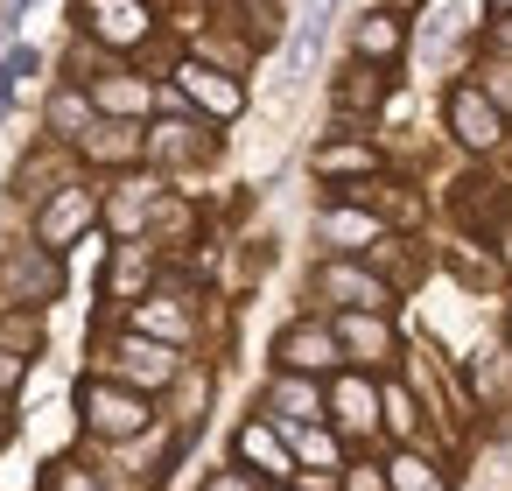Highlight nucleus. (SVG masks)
<instances>
[{"label": "nucleus", "instance_id": "f257e3e1", "mask_svg": "<svg viewBox=\"0 0 512 491\" xmlns=\"http://www.w3.org/2000/svg\"><path fill=\"white\" fill-rule=\"evenodd\" d=\"M78 421L99 435V442H134L148 421H155V407H148V393H134V386H120V379H85L78 386Z\"/></svg>", "mask_w": 512, "mask_h": 491}, {"label": "nucleus", "instance_id": "f03ea898", "mask_svg": "<svg viewBox=\"0 0 512 491\" xmlns=\"http://www.w3.org/2000/svg\"><path fill=\"white\" fill-rule=\"evenodd\" d=\"M57 295H64V253H50V246L0 253V309H50Z\"/></svg>", "mask_w": 512, "mask_h": 491}, {"label": "nucleus", "instance_id": "7ed1b4c3", "mask_svg": "<svg viewBox=\"0 0 512 491\" xmlns=\"http://www.w3.org/2000/svg\"><path fill=\"white\" fill-rule=\"evenodd\" d=\"M176 372H183V351L176 344H155L141 330H120L106 344V379L134 386V393H162V386H176Z\"/></svg>", "mask_w": 512, "mask_h": 491}, {"label": "nucleus", "instance_id": "20e7f679", "mask_svg": "<svg viewBox=\"0 0 512 491\" xmlns=\"http://www.w3.org/2000/svg\"><path fill=\"white\" fill-rule=\"evenodd\" d=\"M92 225H99V190H92V183H57V190L36 204V246H50V253L78 246Z\"/></svg>", "mask_w": 512, "mask_h": 491}, {"label": "nucleus", "instance_id": "39448f33", "mask_svg": "<svg viewBox=\"0 0 512 491\" xmlns=\"http://www.w3.org/2000/svg\"><path fill=\"white\" fill-rule=\"evenodd\" d=\"M309 288H316L323 302H337V309H372V316H386V309H393V281H386L379 267H365V260H351V253H337V260H323Z\"/></svg>", "mask_w": 512, "mask_h": 491}, {"label": "nucleus", "instance_id": "423d86ee", "mask_svg": "<svg viewBox=\"0 0 512 491\" xmlns=\"http://www.w3.org/2000/svg\"><path fill=\"white\" fill-rule=\"evenodd\" d=\"M330 337H337V351H344L358 372H372V365H386V358L400 351L393 323L372 316V309H337V316H330Z\"/></svg>", "mask_w": 512, "mask_h": 491}, {"label": "nucleus", "instance_id": "0eeeda50", "mask_svg": "<svg viewBox=\"0 0 512 491\" xmlns=\"http://www.w3.org/2000/svg\"><path fill=\"white\" fill-rule=\"evenodd\" d=\"M274 365H281V372H309V379H316V372H337V365H344V351H337L330 323H309V316H302V323H288V330L274 337Z\"/></svg>", "mask_w": 512, "mask_h": 491}, {"label": "nucleus", "instance_id": "6e6552de", "mask_svg": "<svg viewBox=\"0 0 512 491\" xmlns=\"http://www.w3.org/2000/svg\"><path fill=\"white\" fill-rule=\"evenodd\" d=\"M176 85H183V99L190 106H204L211 120H239L246 113V85L232 78V71H218V64H176Z\"/></svg>", "mask_w": 512, "mask_h": 491}, {"label": "nucleus", "instance_id": "1a4fd4ad", "mask_svg": "<svg viewBox=\"0 0 512 491\" xmlns=\"http://www.w3.org/2000/svg\"><path fill=\"white\" fill-rule=\"evenodd\" d=\"M442 113H449V134H456L463 148H477V155L505 141V113H498V106H491V99H484L477 85H456Z\"/></svg>", "mask_w": 512, "mask_h": 491}, {"label": "nucleus", "instance_id": "9d476101", "mask_svg": "<svg viewBox=\"0 0 512 491\" xmlns=\"http://www.w3.org/2000/svg\"><path fill=\"white\" fill-rule=\"evenodd\" d=\"M323 414H330L344 435H372V428H379V386H372L365 372H337V379L323 386Z\"/></svg>", "mask_w": 512, "mask_h": 491}, {"label": "nucleus", "instance_id": "9b49d317", "mask_svg": "<svg viewBox=\"0 0 512 491\" xmlns=\"http://www.w3.org/2000/svg\"><path fill=\"white\" fill-rule=\"evenodd\" d=\"M78 15L85 29L106 43V50H134L155 22H148V0H78Z\"/></svg>", "mask_w": 512, "mask_h": 491}, {"label": "nucleus", "instance_id": "f8f14e48", "mask_svg": "<svg viewBox=\"0 0 512 491\" xmlns=\"http://www.w3.org/2000/svg\"><path fill=\"white\" fill-rule=\"evenodd\" d=\"M218 141L204 134V127H190V120H162L155 134H141V155L148 162H162V169H190V162H204Z\"/></svg>", "mask_w": 512, "mask_h": 491}, {"label": "nucleus", "instance_id": "ddd939ff", "mask_svg": "<svg viewBox=\"0 0 512 491\" xmlns=\"http://www.w3.org/2000/svg\"><path fill=\"white\" fill-rule=\"evenodd\" d=\"M71 148L85 162H99V169H127V162H141V127L134 120H92Z\"/></svg>", "mask_w": 512, "mask_h": 491}, {"label": "nucleus", "instance_id": "4468645a", "mask_svg": "<svg viewBox=\"0 0 512 491\" xmlns=\"http://www.w3.org/2000/svg\"><path fill=\"white\" fill-rule=\"evenodd\" d=\"M148 281H155V253L141 246V239H120L113 246V260H106V302H141L148 295Z\"/></svg>", "mask_w": 512, "mask_h": 491}, {"label": "nucleus", "instance_id": "2eb2a0df", "mask_svg": "<svg viewBox=\"0 0 512 491\" xmlns=\"http://www.w3.org/2000/svg\"><path fill=\"white\" fill-rule=\"evenodd\" d=\"M267 421H323V386L309 379V372H274V386H267Z\"/></svg>", "mask_w": 512, "mask_h": 491}, {"label": "nucleus", "instance_id": "dca6fc26", "mask_svg": "<svg viewBox=\"0 0 512 491\" xmlns=\"http://www.w3.org/2000/svg\"><path fill=\"white\" fill-rule=\"evenodd\" d=\"M239 463L253 477H295V456H288V442H281L274 421H246L239 428Z\"/></svg>", "mask_w": 512, "mask_h": 491}, {"label": "nucleus", "instance_id": "f3484780", "mask_svg": "<svg viewBox=\"0 0 512 491\" xmlns=\"http://www.w3.org/2000/svg\"><path fill=\"white\" fill-rule=\"evenodd\" d=\"M351 50H358V64H393L400 50H407V22L400 15H365L358 29H351Z\"/></svg>", "mask_w": 512, "mask_h": 491}, {"label": "nucleus", "instance_id": "a211bd4d", "mask_svg": "<svg viewBox=\"0 0 512 491\" xmlns=\"http://www.w3.org/2000/svg\"><path fill=\"white\" fill-rule=\"evenodd\" d=\"M92 113L99 120H141L148 113V85L127 78V71H106V78H92Z\"/></svg>", "mask_w": 512, "mask_h": 491}, {"label": "nucleus", "instance_id": "6ab92c4d", "mask_svg": "<svg viewBox=\"0 0 512 491\" xmlns=\"http://www.w3.org/2000/svg\"><path fill=\"white\" fill-rule=\"evenodd\" d=\"M134 330L155 337V344H190V309L176 295H141L134 302Z\"/></svg>", "mask_w": 512, "mask_h": 491}, {"label": "nucleus", "instance_id": "aec40b11", "mask_svg": "<svg viewBox=\"0 0 512 491\" xmlns=\"http://www.w3.org/2000/svg\"><path fill=\"white\" fill-rule=\"evenodd\" d=\"M456 218H463V225H477V232H491V225H505V218H512V204H505V190H498V183L463 176V183H456Z\"/></svg>", "mask_w": 512, "mask_h": 491}, {"label": "nucleus", "instance_id": "412c9836", "mask_svg": "<svg viewBox=\"0 0 512 491\" xmlns=\"http://www.w3.org/2000/svg\"><path fill=\"white\" fill-rule=\"evenodd\" d=\"M316 232H323V246H337V253H365V246L379 239V218H372V211H358V204H351V211H344V204H330V211L316 218Z\"/></svg>", "mask_w": 512, "mask_h": 491}, {"label": "nucleus", "instance_id": "4be33fe9", "mask_svg": "<svg viewBox=\"0 0 512 491\" xmlns=\"http://www.w3.org/2000/svg\"><path fill=\"white\" fill-rule=\"evenodd\" d=\"M309 169H316V176H330V183H337V176H344V183H358V176H372V169H379V155H372L365 141H323V148L309 155Z\"/></svg>", "mask_w": 512, "mask_h": 491}, {"label": "nucleus", "instance_id": "5701e85b", "mask_svg": "<svg viewBox=\"0 0 512 491\" xmlns=\"http://www.w3.org/2000/svg\"><path fill=\"white\" fill-rule=\"evenodd\" d=\"M92 120H99V113H92V92H78V85H57V92H50V134H57V141H78Z\"/></svg>", "mask_w": 512, "mask_h": 491}, {"label": "nucleus", "instance_id": "b1692460", "mask_svg": "<svg viewBox=\"0 0 512 491\" xmlns=\"http://www.w3.org/2000/svg\"><path fill=\"white\" fill-rule=\"evenodd\" d=\"M148 218H155V190H148V183H120L113 204H106V225H113L120 239H134Z\"/></svg>", "mask_w": 512, "mask_h": 491}, {"label": "nucleus", "instance_id": "393cba45", "mask_svg": "<svg viewBox=\"0 0 512 491\" xmlns=\"http://www.w3.org/2000/svg\"><path fill=\"white\" fill-rule=\"evenodd\" d=\"M386 99V78H379V64H351L344 78H337V113H372Z\"/></svg>", "mask_w": 512, "mask_h": 491}, {"label": "nucleus", "instance_id": "a878e982", "mask_svg": "<svg viewBox=\"0 0 512 491\" xmlns=\"http://www.w3.org/2000/svg\"><path fill=\"white\" fill-rule=\"evenodd\" d=\"M0 351L36 358V351H43V316H36V309H0Z\"/></svg>", "mask_w": 512, "mask_h": 491}, {"label": "nucleus", "instance_id": "bb28decb", "mask_svg": "<svg viewBox=\"0 0 512 491\" xmlns=\"http://www.w3.org/2000/svg\"><path fill=\"white\" fill-rule=\"evenodd\" d=\"M386 491H449V484H442V470L428 456H393L386 463Z\"/></svg>", "mask_w": 512, "mask_h": 491}, {"label": "nucleus", "instance_id": "cd10ccee", "mask_svg": "<svg viewBox=\"0 0 512 491\" xmlns=\"http://www.w3.org/2000/svg\"><path fill=\"white\" fill-rule=\"evenodd\" d=\"M379 428H393V435H414V428H421L407 386H379Z\"/></svg>", "mask_w": 512, "mask_h": 491}, {"label": "nucleus", "instance_id": "c85d7f7f", "mask_svg": "<svg viewBox=\"0 0 512 491\" xmlns=\"http://www.w3.org/2000/svg\"><path fill=\"white\" fill-rule=\"evenodd\" d=\"M330 8H337V0H309V15H302V29H295V43H288V64H309V50H316L323 29H330Z\"/></svg>", "mask_w": 512, "mask_h": 491}, {"label": "nucleus", "instance_id": "c756f323", "mask_svg": "<svg viewBox=\"0 0 512 491\" xmlns=\"http://www.w3.org/2000/svg\"><path fill=\"white\" fill-rule=\"evenodd\" d=\"M36 71V50H8L0 57V113H8V99H15V85Z\"/></svg>", "mask_w": 512, "mask_h": 491}, {"label": "nucleus", "instance_id": "7c9ffc66", "mask_svg": "<svg viewBox=\"0 0 512 491\" xmlns=\"http://www.w3.org/2000/svg\"><path fill=\"white\" fill-rule=\"evenodd\" d=\"M197 491H267V484H260V477H253L246 463H225V470H211V477H204Z\"/></svg>", "mask_w": 512, "mask_h": 491}, {"label": "nucleus", "instance_id": "2f4dec72", "mask_svg": "<svg viewBox=\"0 0 512 491\" xmlns=\"http://www.w3.org/2000/svg\"><path fill=\"white\" fill-rule=\"evenodd\" d=\"M477 78H484V85H477V92H484V99H491V106H498V113H505V106H512V71H505V64H484V71H477Z\"/></svg>", "mask_w": 512, "mask_h": 491}, {"label": "nucleus", "instance_id": "473e14b6", "mask_svg": "<svg viewBox=\"0 0 512 491\" xmlns=\"http://www.w3.org/2000/svg\"><path fill=\"white\" fill-rule=\"evenodd\" d=\"M22 379H29V358H22V351H0V400H15Z\"/></svg>", "mask_w": 512, "mask_h": 491}, {"label": "nucleus", "instance_id": "72a5a7b5", "mask_svg": "<svg viewBox=\"0 0 512 491\" xmlns=\"http://www.w3.org/2000/svg\"><path fill=\"white\" fill-rule=\"evenodd\" d=\"M50 491H99V484H92V470H78V463H57V470H50Z\"/></svg>", "mask_w": 512, "mask_h": 491}, {"label": "nucleus", "instance_id": "f704fd0d", "mask_svg": "<svg viewBox=\"0 0 512 491\" xmlns=\"http://www.w3.org/2000/svg\"><path fill=\"white\" fill-rule=\"evenodd\" d=\"M337 491H386V470L358 463V470H344V484H337Z\"/></svg>", "mask_w": 512, "mask_h": 491}, {"label": "nucleus", "instance_id": "c9c22d12", "mask_svg": "<svg viewBox=\"0 0 512 491\" xmlns=\"http://www.w3.org/2000/svg\"><path fill=\"white\" fill-rule=\"evenodd\" d=\"M491 36H498V50L512 57V15H498V29H491Z\"/></svg>", "mask_w": 512, "mask_h": 491}, {"label": "nucleus", "instance_id": "e433bc0d", "mask_svg": "<svg viewBox=\"0 0 512 491\" xmlns=\"http://www.w3.org/2000/svg\"><path fill=\"white\" fill-rule=\"evenodd\" d=\"M15 435V414H8V400H0V442H8Z\"/></svg>", "mask_w": 512, "mask_h": 491}, {"label": "nucleus", "instance_id": "4c0bfd02", "mask_svg": "<svg viewBox=\"0 0 512 491\" xmlns=\"http://www.w3.org/2000/svg\"><path fill=\"white\" fill-rule=\"evenodd\" d=\"M491 15H512V0H491Z\"/></svg>", "mask_w": 512, "mask_h": 491}]
</instances>
